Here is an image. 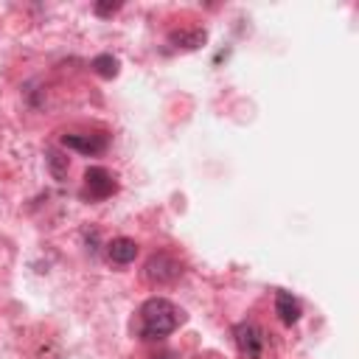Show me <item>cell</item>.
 Returning a JSON list of instances; mask_svg holds the SVG:
<instances>
[{
    "label": "cell",
    "instance_id": "cell-1",
    "mask_svg": "<svg viewBox=\"0 0 359 359\" xmlns=\"http://www.w3.org/2000/svg\"><path fill=\"white\" fill-rule=\"evenodd\" d=\"M180 323H183V312L168 298H149L138 309L135 337L143 342H157V339H166L168 334H174Z\"/></svg>",
    "mask_w": 359,
    "mask_h": 359
},
{
    "label": "cell",
    "instance_id": "cell-6",
    "mask_svg": "<svg viewBox=\"0 0 359 359\" xmlns=\"http://www.w3.org/2000/svg\"><path fill=\"white\" fill-rule=\"evenodd\" d=\"M208 43V31L205 29H180L168 34V45L177 51H197Z\"/></svg>",
    "mask_w": 359,
    "mask_h": 359
},
{
    "label": "cell",
    "instance_id": "cell-9",
    "mask_svg": "<svg viewBox=\"0 0 359 359\" xmlns=\"http://www.w3.org/2000/svg\"><path fill=\"white\" fill-rule=\"evenodd\" d=\"M90 68H93V73H98L101 79H115V76H118V59H115L112 54H98V57H93Z\"/></svg>",
    "mask_w": 359,
    "mask_h": 359
},
{
    "label": "cell",
    "instance_id": "cell-2",
    "mask_svg": "<svg viewBox=\"0 0 359 359\" xmlns=\"http://www.w3.org/2000/svg\"><path fill=\"white\" fill-rule=\"evenodd\" d=\"M143 278L149 284H157V286H168L174 281L183 278V261H180L177 256L160 250V253H152L143 264Z\"/></svg>",
    "mask_w": 359,
    "mask_h": 359
},
{
    "label": "cell",
    "instance_id": "cell-5",
    "mask_svg": "<svg viewBox=\"0 0 359 359\" xmlns=\"http://www.w3.org/2000/svg\"><path fill=\"white\" fill-rule=\"evenodd\" d=\"M62 146L73 149L79 154H87V157H98V154L107 152L110 135L107 132H65L62 135Z\"/></svg>",
    "mask_w": 359,
    "mask_h": 359
},
{
    "label": "cell",
    "instance_id": "cell-7",
    "mask_svg": "<svg viewBox=\"0 0 359 359\" xmlns=\"http://www.w3.org/2000/svg\"><path fill=\"white\" fill-rule=\"evenodd\" d=\"M275 314H278V320H281L284 325H295V323L300 320V314H303L300 300H298L292 292L278 289V292H275Z\"/></svg>",
    "mask_w": 359,
    "mask_h": 359
},
{
    "label": "cell",
    "instance_id": "cell-11",
    "mask_svg": "<svg viewBox=\"0 0 359 359\" xmlns=\"http://www.w3.org/2000/svg\"><path fill=\"white\" fill-rule=\"evenodd\" d=\"M93 12H96L98 17H112V15L121 12V3H112V0H101V3L93 6Z\"/></svg>",
    "mask_w": 359,
    "mask_h": 359
},
{
    "label": "cell",
    "instance_id": "cell-8",
    "mask_svg": "<svg viewBox=\"0 0 359 359\" xmlns=\"http://www.w3.org/2000/svg\"><path fill=\"white\" fill-rule=\"evenodd\" d=\"M107 258L112 261V264H132L135 258H138V244H135V239H126V236H118V239H112L110 244H107Z\"/></svg>",
    "mask_w": 359,
    "mask_h": 359
},
{
    "label": "cell",
    "instance_id": "cell-4",
    "mask_svg": "<svg viewBox=\"0 0 359 359\" xmlns=\"http://www.w3.org/2000/svg\"><path fill=\"white\" fill-rule=\"evenodd\" d=\"M115 191H118V180L104 166H90L85 171V197L101 203V200H110Z\"/></svg>",
    "mask_w": 359,
    "mask_h": 359
},
{
    "label": "cell",
    "instance_id": "cell-3",
    "mask_svg": "<svg viewBox=\"0 0 359 359\" xmlns=\"http://www.w3.org/2000/svg\"><path fill=\"white\" fill-rule=\"evenodd\" d=\"M233 339H236V348L244 359H261L264 351H267V334L258 323L253 320H242L233 325Z\"/></svg>",
    "mask_w": 359,
    "mask_h": 359
},
{
    "label": "cell",
    "instance_id": "cell-10",
    "mask_svg": "<svg viewBox=\"0 0 359 359\" xmlns=\"http://www.w3.org/2000/svg\"><path fill=\"white\" fill-rule=\"evenodd\" d=\"M45 163H48V168H51V177L54 180H62L68 177V168H71V163H68V157L62 154V152H57V149H48L45 152Z\"/></svg>",
    "mask_w": 359,
    "mask_h": 359
}]
</instances>
